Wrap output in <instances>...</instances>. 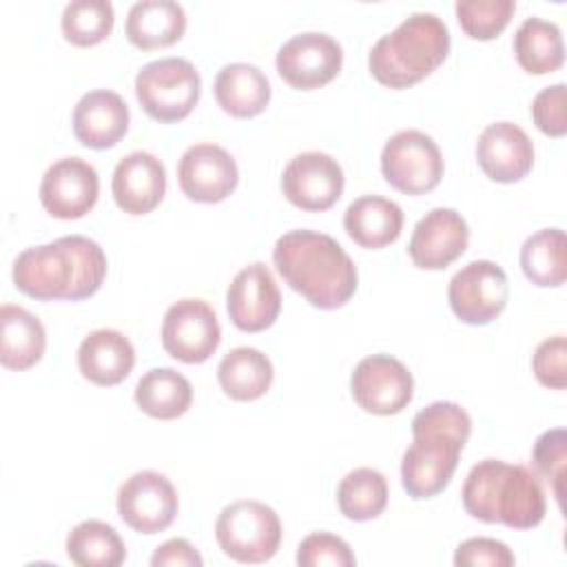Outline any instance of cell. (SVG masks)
<instances>
[{"label":"cell","instance_id":"obj_1","mask_svg":"<svg viewBox=\"0 0 567 567\" xmlns=\"http://www.w3.org/2000/svg\"><path fill=\"white\" fill-rule=\"evenodd\" d=\"M11 277L16 288L31 299L80 301L100 290L106 277V255L84 235H64L22 250Z\"/></svg>","mask_w":567,"mask_h":567},{"label":"cell","instance_id":"obj_2","mask_svg":"<svg viewBox=\"0 0 567 567\" xmlns=\"http://www.w3.org/2000/svg\"><path fill=\"white\" fill-rule=\"evenodd\" d=\"M272 261L284 281L308 303L334 310L354 295L359 275L337 239L317 230H290L275 241Z\"/></svg>","mask_w":567,"mask_h":567},{"label":"cell","instance_id":"obj_3","mask_svg":"<svg viewBox=\"0 0 567 567\" xmlns=\"http://www.w3.org/2000/svg\"><path fill=\"white\" fill-rule=\"evenodd\" d=\"M472 434L470 414L454 401H434L412 419V445L401 461V483L410 498L441 494Z\"/></svg>","mask_w":567,"mask_h":567},{"label":"cell","instance_id":"obj_4","mask_svg":"<svg viewBox=\"0 0 567 567\" xmlns=\"http://www.w3.org/2000/svg\"><path fill=\"white\" fill-rule=\"evenodd\" d=\"M463 507L483 523H503L514 529L540 525L547 512L538 478L523 465L498 458L478 461L463 483Z\"/></svg>","mask_w":567,"mask_h":567},{"label":"cell","instance_id":"obj_5","mask_svg":"<svg viewBox=\"0 0 567 567\" xmlns=\"http://www.w3.org/2000/svg\"><path fill=\"white\" fill-rule=\"evenodd\" d=\"M447 53V24L436 13L416 11L374 42L368 55V69L383 86L408 89L443 64Z\"/></svg>","mask_w":567,"mask_h":567},{"label":"cell","instance_id":"obj_6","mask_svg":"<svg viewBox=\"0 0 567 567\" xmlns=\"http://www.w3.org/2000/svg\"><path fill=\"white\" fill-rule=\"evenodd\" d=\"M202 78L184 58H159L144 64L135 75V95L148 117L171 124L197 106Z\"/></svg>","mask_w":567,"mask_h":567},{"label":"cell","instance_id":"obj_7","mask_svg":"<svg viewBox=\"0 0 567 567\" xmlns=\"http://www.w3.org/2000/svg\"><path fill=\"white\" fill-rule=\"evenodd\" d=\"M215 538L221 551L237 563H266L279 549L281 520L261 501H235L219 512Z\"/></svg>","mask_w":567,"mask_h":567},{"label":"cell","instance_id":"obj_8","mask_svg":"<svg viewBox=\"0 0 567 567\" xmlns=\"http://www.w3.org/2000/svg\"><path fill=\"white\" fill-rule=\"evenodd\" d=\"M381 173L392 188L405 195H423L439 186L443 177V155L427 133L405 128L385 142L381 151Z\"/></svg>","mask_w":567,"mask_h":567},{"label":"cell","instance_id":"obj_9","mask_svg":"<svg viewBox=\"0 0 567 567\" xmlns=\"http://www.w3.org/2000/svg\"><path fill=\"white\" fill-rule=\"evenodd\" d=\"M509 284L505 270L489 261L476 259L463 266L447 286L452 312L470 326L492 323L507 306Z\"/></svg>","mask_w":567,"mask_h":567},{"label":"cell","instance_id":"obj_10","mask_svg":"<svg viewBox=\"0 0 567 567\" xmlns=\"http://www.w3.org/2000/svg\"><path fill=\"white\" fill-rule=\"evenodd\" d=\"M221 341L215 310L204 299H179L168 306L162 321V346L182 363H204Z\"/></svg>","mask_w":567,"mask_h":567},{"label":"cell","instance_id":"obj_11","mask_svg":"<svg viewBox=\"0 0 567 567\" xmlns=\"http://www.w3.org/2000/svg\"><path fill=\"white\" fill-rule=\"evenodd\" d=\"M350 390L363 412L390 416L399 414L412 401L414 379L399 359L390 354H370L354 365Z\"/></svg>","mask_w":567,"mask_h":567},{"label":"cell","instance_id":"obj_12","mask_svg":"<svg viewBox=\"0 0 567 567\" xmlns=\"http://www.w3.org/2000/svg\"><path fill=\"white\" fill-rule=\"evenodd\" d=\"M275 64L292 89L310 91L337 78L343 64V49L328 33L306 31L281 44Z\"/></svg>","mask_w":567,"mask_h":567},{"label":"cell","instance_id":"obj_13","mask_svg":"<svg viewBox=\"0 0 567 567\" xmlns=\"http://www.w3.org/2000/svg\"><path fill=\"white\" fill-rule=\"evenodd\" d=\"M117 514L140 534L164 532L175 520L177 492L155 470L135 472L117 489Z\"/></svg>","mask_w":567,"mask_h":567},{"label":"cell","instance_id":"obj_14","mask_svg":"<svg viewBox=\"0 0 567 567\" xmlns=\"http://www.w3.org/2000/svg\"><path fill=\"white\" fill-rule=\"evenodd\" d=\"M343 168L339 162L321 151H306L295 155L281 175V190L286 199L310 213L328 210L343 193Z\"/></svg>","mask_w":567,"mask_h":567},{"label":"cell","instance_id":"obj_15","mask_svg":"<svg viewBox=\"0 0 567 567\" xmlns=\"http://www.w3.org/2000/svg\"><path fill=\"white\" fill-rule=\"evenodd\" d=\"M97 171L82 157H62L47 168L40 182V202L58 219H80L97 202Z\"/></svg>","mask_w":567,"mask_h":567},{"label":"cell","instance_id":"obj_16","mask_svg":"<svg viewBox=\"0 0 567 567\" xmlns=\"http://www.w3.org/2000/svg\"><path fill=\"white\" fill-rule=\"evenodd\" d=\"M226 308L230 321L244 332H261L275 323L281 310V292L264 261H255L233 277L226 290Z\"/></svg>","mask_w":567,"mask_h":567},{"label":"cell","instance_id":"obj_17","mask_svg":"<svg viewBox=\"0 0 567 567\" xmlns=\"http://www.w3.org/2000/svg\"><path fill=\"white\" fill-rule=\"evenodd\" d=\"M177 182L188 199L217 204L224 202L239 182L237 162L217 144H193L179 159Z\"/></svg>","mask_w":567,"mask_h":567},{"label":"cell","instance_id":"obj_18","mask_svg":"<svg viewBox=\"0 0 567 567\" xmlns=\"http://www.w3.org/2000/svg\"><path fill=\"white\" fill-rule=\"evenodd\" d=\"M467 241L470 226L458 210L432 208L416 221L408 255L416 268L443 270L465 252Z\"/></svg>","mask_w":567,"mask_h":567},{"label":"cell","instance_id":"obj_19","mask_svg":"<svg viewBox=\"0 0 567 567\" xmlns=\"http://www.w3.org/2000/svg\"><path fill=\"white\" fill-rule=\"evenodd\" d=\"M476 159L489 179L512 184L532 171L534 144L518 124L494 122L478 135Z\"/></svg>","mask_w":567,"mask_h":567},{"label":"cell","instance_id":"obj_20","mask_svg":"<svg viewBox=\"0 0 567 567\" xmlns=\"http://www.w3.org/2000/svg\"><path fill=\"white\" fill-rule=\"evenodd\" d=\"M115 204L128 215H146L159 206L166 193V168L148 151L124 155L111 179Z\"/></svg>","mask_w":567,"mask_h":567},{"label":"cell","instance_id":"obj_21","mask_svg":"<svg viewBox=\"0 0 567 567\" xmlns=\"http://www.w3.org/2000/svg\"><path fill=\"white\" fill-rule=\"evenodd\" d=\"M128 106L120 93L95 89L84 93L73 109V133L80 144L102 151L115 146L128 131Z\"/></svg>","mask_w":567,"mask_h":567},{"label":"cell","instance_id":"obj_22","mask_svg":"<svg viewBox=\"0 0 567 567\" xmlns=\"http://www.w3.org/2000/svg\"><path fill=\"white\" fill-rule=\"evenodd\" d=\"M133 365L135 348L120 330H93L78 348V368L82 377L102 388L122 383L131 374Z\"/></svg>","mask_w":567,"mask_h":567},{"label":"cell","instance_id":"obj_23","mask_svg":"<svg viewBox=\"0 0 567 567\" xmlns=\"http://www.w3.org/2000/svg\"><path fill=\"white\" fill-rule=\"evenodd\" d=\"M343 228L361 248L379 250L399 239L403 210L381 195H361L343 213Z\"/></svg>","mask_w":567,"mask_h":567},{"label":"cell","instance_id":"obj_24","mask_svg":"<svg viewBox=\"0 0 567 567\" xmlns=\"http://www.w3.org/2000/svg\"><path fill=\"white\" fill-rule=\"evenodd\" d=\"M124 31L142 51L171 47L186 31V11L173 0H142L128 9Z\"/></svg>","mask_w":567,"mask_h":567},{"label":"cell","instance_id":"obj_25","mask_svg":"<svg viewBox=\"0 0 567 567\" xmlns=\"http://www.w3.org/2000/svg\"><path fill=\"white\" fill-rule=\"evenodd\" d=\"M215 100L233 117H255L270 102V82L264 71L248 62H233L215 78Z\"/></svg>","mask_w":567,"mask_h":567},{"label":"cell","instance_id":"obj_26","mask_svg":"<svg viewBox=\"0 0 567 567\" xmlns=\"http://www.w3.org/2000/svg\"><path fill=\"white\" fill-rule=\"evenodd\" d=\"M2 350L0 363L9 370H27L35 365L47 350V330L42 321L22 306L2 303Z\"/></svg>","mask_w":567,"mask_h":567},{"label":"cell","instance_id":"obj_27","mask_svg":"<svg viewBox=\"0 0 567 567\" xmlns=\"http://www.w3.org/2000/svg\"><path fill=\"white\" fill-rule=\"evenodd\" d=\"M275 370L270 359L248 346L233 348L217 365V381L233 401H255L270 390Z\"/></svg>","mask_w":567,"mask_h":567},{"label":"cell","instance_id":"obj_28","mask_svg":"<svg viewBox=\"0 0 567 567\" xmlns=\"http://www.w3.org/2000/svg\"><path fill=\"white\" fill-rule=\"evenodd\" d=\"M135 403L153 419L171 421L193 403L190 381L173 368H153L135 385Z\"/></svg>","mask_w":567,"mask_h":567},{"label":"cell","instance_id":"obj_29","mask_svg":"<svg viewBox=\"0 0 567 567\" xmlns=\"http://www.w3.org/2000/svg\"><path fill=\"white\" fill-rule=\"evenodd\" d=\"M514 53L518 64L527 73H554L565 60V47L558 24L536 16L525 18L514 33Z\"/></svg>","mask_w":567,"mask_h":567},{"label":"cell","instance_id":"obj_30","mask_svg":"<svg viewBox=\"0 0 567 567\" xmlns=\"http://www.w3.org/2000/svg\"><path fill=\"white\" fill-rule=\"evenodd\" d=\"M66 556L80 567H117L126 558V547L115 527L91 518L69 532Z\"/></svg>","mask_w":567,"mask_h":567},{"label":"cell","instance_id":"obj_31","mask_svg":"<svg viewBox=\"0 0 567 567\" xmlns=\"http://www.w3.org/2000/svg\"><path fill=\"white\" fill-rule=\"evenodd\" d=\"M520 268L540 288L563 286L567 277L565 233L560 228H543L529 235L520 246Z\"/></svg>","mask_w":567,"mask_h":567},{"label":"cell","instance_id":"obj_32","mask_svg":"<svg viewBox=\"0 0 567 567\" xmlns=\"http://www.w3.org/2000/svg\"><path fill=\"white\" fill-rule=\"evenodd\" d=\"M337 505L350 520L363 523L377 518L388 505L385 476L372 467H357L348 472L337 487Z\"/></svg>","mask_w":567,"mask_h":567},{"label":"cell","instance_id":"obj_33","mask_svg":"<svg viewBox=\"0 0 567 567\" xmlns=\"http://www.w3.org/2000/svg\"><path fill=\"white\" fill-rule=\"evenodd\" d=\"M115 11L109 0H73L62 11V33L75 47H93L113 31Z\"/></svg>","mask_w":567,"mask_h":567},{"label":"cell","instance_id":"obj_34","mask_svg":"<svg viewBox=\"0 0 567 567\" xmlns=\"http://www.w3.org/2000/svg\"><path fill=\"white\" fill-rule=\"evenodd\" d=\"M458 24L474 40L496 38L516 11L514 0H458L454 4Z\"/></svg>","mask_w":567,"mask_h":567},{"label":"cell","instance_id":"obj_35","mask_svg":"<svg viewBox=\"0 0 567 567\" xmlns=\"http://www.w3.org/2000/svg\"><path fill=\"white\" fill-rule=\"evenodd\" d=\"M534 465L538 474L549 483L558 505L563 507L565 496V463H567V434L563 427H554L543 432L532 452Z\"/></svg>","mask_w":567,"mask_h":567},{"label":"cell","instance_id":"obj_36","mask_svg":"<svg viewBox=\"0 0 567 567\" xmlns=\"http://www.w3.org/2000/svg\"><path fill=\"white\" fill-rule=\"evenodd\" d=\"M354 563L357 558L350 545L330 532H312L297 547L299 567H352Z\"/></svg>","mask_w":567,"mask_h":567},{"label":"cell","instance_id":"obj_37","mask_svg":"<svg viewBox=\"0 0 567 567\" xmlns=\"http://www.w3.org/2000/svg\"><path fill=\"white\" fill-rule=\"evenodd\" d=\"M567 341L565 334L549 337L538 343L532 357V370L540 385L563 390L567 385Z\"/></svg>","mask_w":567,"mask_h":567},{"label":"cell","instance_id":"obj_38","mask_svg":"<svg viewBox=\"0 0 567 567\" xmlns=\"http://www.w3.org/2000/svg\"><path fill=\"white\" fill-rule=\"evenodd\" d=\"M532 120L549 137H563L567 133L565 117V84L558 82L536 93L532 100Z\"/></svg>","mask_w":567,"mask_h":567},{"label":"cell","instance_id":"obj_39","mask_svg":"<svg viewBox=\"0 0 567 567\" xmlns=\"http://www.w3.org/2000/svg\"><path fill=\"white\" fill-rule=\"evenodd\" d=\"M514 554L509 547L496 538H467L454 551L456 567H512Z\"/></svg>","mask_w":567,"mask_h":567},{"label":"cell","instance_id":"obj_40","mask_svg":"<svg viewBox=\"0 0 567 567\" xmlns=\"http://www.w3.org/2000/svg\"><path fill=\"white\" fill-rule=\"evenodd\" d=\"M151 565L153 567H202L204 560L186 538H171L153 551Z\"/></svg>","mask_w":567,"mask_h":567}]
</instances>
